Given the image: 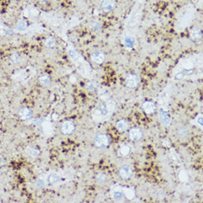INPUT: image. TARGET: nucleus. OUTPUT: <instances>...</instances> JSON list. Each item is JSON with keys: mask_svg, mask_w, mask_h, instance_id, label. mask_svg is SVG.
I'll return each instance as SVG.
<instances>
[{"mask_svg": "<svg viewBox=\"0 0 203 203\" xmlns=\"http://www.w3.org/2000/svg\"><path fill=\"white\" fill-rule=\"evenodd\" d=\"M27 153L28 155L31 158H36L40 154V151L38 149L33 147H29V149H28Z\"/></svg>", "mask_w": 203, "mask_h": 203, "instance_id": "nucleus-16", "label": "nucleus"}, {"mask_svg": "<svg viewBox=\"0 0 203 203\" xmlns=\"http://www.w3.org/2000/svg\"><path fill=\"white\" fill-rule=\"evenodd\" d=\"M131 149L129 145H123L120 147L119 152L122 156H127L130 152Z\"/></svg>", "mask_w": 203, "mask_h": 203, "instance_id": "nucleus-17", "label": "nucleus"}, {"mask_svg": "<svg viewBox=\"0 0 203 203\" xmlns=\"http://www.w3.org/2000/svg\"><path fill=\"white\" fill-rule=\"evenodd\" d=\"M110 138L107 135L101 133L97 135L94 138V144L98 148H105L110 145Z\"/></svg>", "mask_w": 203, "mask_h": 203, "instance_id": "nucleus-1", "label": "nucleus"}, {"mask_svg": "<svg viewBox=\"0 0 203 203\" xmlns=\"http://www.w3.org/2000/svg\"><path fill=\"white\" fill-rule=\"evenodd\" d=\"M119 176L122 179L126 180L130 178L132 176V170L128 166H124L120 168L119 171Z\"/></svg>", "mask_w": 203, "mask_h": 203, "instance_id": "nucleus-10", "label": "nucleus"}, {"mask_svg": "<svg viewBox=\"0 0 203 203\" xmlns=\"http://www.w3.org/2000/svg\"><path fill=\"white\" fill-rule=\"evenodd\" d=\"M114 197L116 200H121L122 198L123 197V194L121 192V191H116L114 192Z\"/></svg>", "mask_w": 203, "mask_h": 203, "instance_id": "nucleus-24", "label": "nucleus"}, {"mask_svg": "<svg viewBox=\"0 0 203 203\" xmlns=\"http://www.w3.org/2000/svg\"><path fill=\"white\" fill-rule=\"evenodd\" d=\"M129 138L133 141H138L142 138L143 132L141 129L138 128H133L129 131Z\"/></svg>", "mask_w": 203, "mask_h": 203, "instance_id": "nucleus-9", "label": "nucleus"}, {"mask_svg": "<svg viewBox=\"0 0 203 203\" xmlns=\"http://www.w3.org/2000/svg\"><path fill=\"white\" fill-rule=\"evenodd\" d=\"M123 194L128 200H132L135 196V191L131 188H125L123 189Z\"/></svg>", "mask_w": 203, "mask_h": 203, "instance_id": "nucleus-14", "label": "nucleus"}, {"mask_svg": "<svg viewBox=\"0 0 203 203\" xmlns=\"http://www.w3.org/2000/svg\"><path fill=\"white\" fill-rule=\"evenodd\" d=\"M101 8L105 12H110L114 10L116 3L114 0H103L101 3Z\"/></svg>", "mask_w": 203, "mask_h": 203, "instance_id": "nucleus-5", "label": "nucleus"}, {"mask_svg": "<svg viewBox=\"0 0 203 203\" xmlns=\"http://www.w3.org/2000/svg\"><path fill=\"white\" fill-rule=\"evenodd\" d=\"M125 46L128 49H131L134 45V40L131 37H127L125 40Z\"/></svg>", "mask_w": 203, "mask_h": 203, "instance_id": "nucleus-20", "label": "nucleus"}, {"mask_svg": "<svg viewBox=\"0 0 203 203\" xmlns=\"http://www.w3.org/2000/svg\"><path fill=\"white\" fill-rule=\"evenodd\" d=\"M142 108L144 112L149 115L153 114L156 109V105L154 102L150 101L145 102L142 105Z\"/></svg>", "mask_w": 203, "mask_h": 203, "instance_id": "nucleus-6", "label": "nucleus"}, {"mask_svg": "<svg viewBox=\"0 0 203 203\" xmlns=\"http://www.w3.org/2000/svg\"><path fill=\"white\" fill-rule=\"evenodd\" d=\"M10 60H11V61L12 62V63H17V62H18L19 60V56H18V55L13 54L12 55H11Z\"/></svg>", "mask_w": 203, "mask_h": 203, "instance_id": "nucleus-26", "label": "nucleus"}, {"mask_svg": "<svg viewBox=\"0 0 203 203\" xmlns=\"http://www.w3.org/2000/svg\"><path fill=\"white\" fill-rule=\"evenodd\" d=\"M96 181L100 183H104L107 180V176L103 173H100L97 174L96 177Z\"/></svg>", "mask_w": 203, "mask_h": 203, "instance_id": "nucleus-19", "label": "nucleus"}, {"mask_svg": "<svg viewBox=\"0 0 203 203\" xmlns=\"http://www.w3.org/2000/svg\"><path fill=\"white\" fill-rule=\"evenodd\" d=\"M109 111L107 109V106L104 103H101L98 106V107L95 110L94 112V117L96 119L102 120L104 118H106L108 116Z\"/></svg>", "mask_w": 203, "mask_h": 203, "instance_id": "nucleus-3", "label": "nucleus"}, {"mask_svg": "<svg viewBox=\"0 0 203 203\" xmlns=\"http://www.w3.org/2000/svg\"><path fill=\"white\" fill-rule=\"evenodd\" d=\"M37 185L39 187H43L44 186V182L42 180H39L37 182Z\"/></svg>", "mask_w": 203, "mask_h": 203, "instance_id": "nucleus-29", "label": "nucleus"}, {"mask_svg": "<svg viewBox=\"0 0 203 203\" xmlns=\"http://www.w3.org/2000/svg\"><path fill=\"white\" fill-rule=\"evenodd\" d=\"M18 116L21 120H29L33 116V112L28 107H22L19 110Z\"/></svg>", "mask_w": 203, "mask_h": 203, "instance_id": "nucleus-7", "label": "nucleus"}, {"mask_svg": "<svg viewBox=\"0 0 203 203\" xmlns=\"http://www.w3.org/2000/svg\"><path fill=\"white\" fill-rule=\"evenodd\" d=\"M159 118L161 123L165 126H168L171 122V116L167 111L161 109L159 112Z\"/></svg>", "mask_w": 203, "mask_h": 203, "instance_id": "nucleus-11", "label": "nucleus"}, {"mask_svg": "<svg viewBox=\"0 0 203 203\" xmlns=\"http://www.w3.org/2000/svg\"><path fill=\"white\" fill-rule=\"evenodd\" d=\"M198 123L201 125H203V117H200L197 120Z\"/></svg>", "mask_w": 203, "mask_h": 203, "instance_id": "nucleus-31", "label": "nucleus"}, {"mask_svg": "<svg viewBox=\"0 0 203 203\" xmlns=\"http://www.w3.org/2000/svg\"><path fill=\"white\" fill-rule=\"evenodd\" d=\"M39 81L42 85L44 86L48 85L51 82L50 78L46 74H43L39 78Z\"/></svg>", "mask_w": 203, "mask_h": 203, "instance_id": "nucleus-18", "label": "nucleus"}, {"mask_svg": "<svg viewBox=\"0 0 203 203\" xmlns=\"http://www.w3.org/2000/svg\"><path fill=\"white\" fill-rule=\"evenodd\" d=\"M190 36L192 40L195 41L200 40L202 36V31L200 28H195L191 31Z\"/></svg>", "mask_w": 203, "mask_h": 203, "instance_id": "nucleus-12", "label": "nucleus"}, {"mask_svg": "<svg viewBox=\"0 0 203 203\" xmlns=\"http://www.w3.org/2000/svg\"><path fill=\"white\" fill-rule=\"evenodd\" d=\"M178 134L180 138L183 139H185V138L188 137V132L187 129H185V128H182V129H180L178 131Z\"/></svg>", "mask_w": 203, "mask_h": 203, "instance_id": "nucleus-21", "label": "nucleus"}, {"mask_svg": "<svg viewBox=\"0 0 203 203\" xmlns=\"http://www.w3.org/2000/svg\"><path fill=\"white\" fill-rule=\"evenodd\" d=\"M76 130V125L73 121L66 120L62 123L60 127V131L64 135H70Z\"/></svg>", "mask_w": 203, "mask_h": 203, "instance_id": "nucleus-2", "label": "nucleus"}, {"mask_svg": "<svg viewBox=\"0 0 203 203\" xmlns=\"http://www.w3.org/2000/svg\"><path fill=\"white\" fill-rule=\"evenodd\" d=\"M44 43L46 47L49 48H53L56 45V40L53 37H48L46 38Z\"/></svg>", "mask_w": 203, "mask_h": 203, "instance_id": "nucleus-15", "label": "nucleus"}, {"mask_svg": "<svg viewBox=\"0 0 203 203\" xmlns=\"http://www.w3.org/2000/svg\"><path fill=\"white\" fill-rule=\"evenodd\" d=\"M45 123V125H44L43 128L44 129L45 132H49V131H50V132L52 131V128H51L52 127H51V124H50V123H49V122H46V123Z\"/></svg>", "mask_w": 203, "mask_h": 203, "instance_id": "nucleus-25", "label": "nucleus"}, {"mask_svg": "<svg viewBox=\"0 0 203 203\" xmlns=\"http://www.w3.org/2000/svg\"><path fill=\"white\" fill-rule=\"evenodd\" d=\"M125 83L126 86L129 88H134L138 86L139 78L134 73L128 74L125 78Z\"/></svg>", "mask_w": 203, "mask_h": 203, "instance_id": "nucleus-4", "label": "nucleus"}, {"mask_svg": "<svg viewBox=\"0 0 203 203\" xmlns=\"http://www.w3.org/2000/svg\"><path fill=\"white\" fill-rule=\"evenodd\" d=\"M59 179H60V177L58 175L54 174H51L48 179L49 182L52 184L56 183L58 182Z\"/></svg>", "mask_w": 203, "mask_h": 203, "instance_id": "nucleus-23", "label": "nucleus"}, {"mask_svg": "<svg viewBox=\"0 0 203 203\" xmlns=\"http://www.w3.org/2000/svg\"><path fill=\"white\" fill-rule=\"evenodd\" d=\"M92 29H95V31H98L101 28V25L98 23H94L92 25Z\"/></svg>", "mask_w": 203, "mask_h": 203, "instance_id": "nucleus-28", "label": "nucleus"}, {"mask_svg": "<svg viewBox=\"0 0 203 203\" xmlns=\"http://www.w3.org/2000/svg\"><path fill=\"white\" fill-rule=\"evenodd\" d=\"M91 58L92 61L97 64H101L105 61V56L103 52L101 51H97L92 53Z\"/></svg>", "mask_w": 203, "mask_h": 203, "instance_id": "nucleus-8", "label": "nucleus"}, {"mask_svg": "<svg viewBox=\"0 0 203 203\" xmlns=\"http://www.w3.org/2000/svg\"><path fill=\"white\" fill-rule=\"evenodd\" d=\"M96 87V83H92V82L89 83L87 85V89H89V90H92V89H95Z\"/></svg>", "mask_w": 203, "mask_h": 203, "instance_id": "nucleus-27", "label": "nucleus"}, {"mask_svg": "<svg viewBox=\"0 0 203 203\" xmlns=\"http://www.w3.org/2000/svg\"><path fill=\"white\" fill-rule=\"evenodd\" d=\"M116 126L118 130L123 132L128 129L129 127V123L125 119H122L116 122Z\"/></svg>", "mask_w": 203, "mask_h": 203, "instance_id": "nucleus-13", "label": "nucleus"}, {"mask_svg": "<svg viewBox=\"0 0 203 203\" xmlns=\"http://www.w3.org/2000/svg\"><path fill=\"white\" fill-rule=\"evenodd\" d=\"M38 1L42 4H45L48 3V2L49 1V0H38Z\"/></svg>", "mask_w": 203, "mask_h": 203, "instance_id": "nucleus-30", "label": "nucleus"}, {"mask_svg": "<svg viewBox=\"0 0 203 203\" xmlns=\"http://www.w3.org/2000/svg\"><path fill=\"white\" fill-rule=\"evenodd\" d=\"M27 27V23L24 20H21L17 25V29L18 31H24Z\"/></svg>", "mask_w": 203, "mask_h": 203, "instance_id": "nucleus-22", "label": "nucleus"}]
</instances>
